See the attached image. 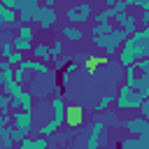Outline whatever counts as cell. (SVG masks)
Segmentation results:
<instances>
[{"label": "cell", "instance_id": "obj_23", "mask_svg": "<svg viewBox=\"0 0 149 149\" xmlns=\"http://www.w3.org/2000/svg\"><path fill=\"white\" fill-rule=\"evenodd\" d=\"M114 16H116V14H114V9H112V7H105L102 12H98V14H95V19H93V21H95V23H107V21H109V19H114Z\"/></svg>", "mask_w": 149, "mask_h": 149}, {"label": "cell", "instance_id": "obj_11", "mask_svg": "<svg viewBox=\"0 0 149 149\" xmlns=\"http://www.w3.org/2000/svg\"><path fill=\"white\" fill-rule=\"evenodd\" d=\"M81 121H84V109H81L79 105L68 107V112H65V123L72 126V128H77V126H81Z\"/></svg>", "mask_w": 149, "mask_h": 149}, {"label": "cell", "instance_id": "obj_15", "mask_svg": "<svg viewBox=\"0 0 149 149\" xmlns=\"http://www.w3.org/2000/svg\"><path fill=\"white\" fill-rule=\"evenodd\" d=\"M61 35L68 40V42H79L81 37H84V33H81V28L79 26H63V30H61Z\"/></svg>", "mask_w": 149, "mask_h": 149}, {"label": "cell", "instance_id": "obj_13", "mask_svg": "<svg viewBox=\"0 0 149 149\" xmlns=\"http://www.w3.org/2000/svg\"><path fill=\"white\" fill-rule=\"evenodd\" d=\"M21 68H23L26 72H40V74H51V68H49L47 63H40V61H28V58H23Z\"/></svg>", "mask_w": 149, "mask_h": 149}, {"label": "cell", "instance_id": "obj_27", "mask_svg": "<svg viewBox=\"0 0 149 149\" xmlns=\"http://www.w3.org/2000/svg\"><path fill=\"white\" fill-rule=\"evenodd\" d=\"M0 49H2V56L7 58L12 51H14V44H12V40H9V35L5 37V40H0Z\"/></svg>", "mask_w": 149, "mask_h": 149}, {"label": "cell", "instance_id": "obj_32", "mask_svg": "<svg viewBox=\"0 0 149 149\" xmlns=\"http://www.w3.org/2000/svg\"><path fill=\"white\" fill-rule=\"evenodd\" d=\"M140 116L149 123V98H147V100H142V105H140Z\"/></svg>", "mask_w": 149, "mask_h": 149}, {"label": "cell", "instance_id": "obj_17", "mask_svg": "<svg viewBox=\"0 0 149 149\" xmlns=\"http://www.w3.org/2000/svg\"><path fill=\"white\" fill-rule=\"evenodd\" d=\"M47 147H49L47 137H37V140L26 137V140H21V142H19V149H47Z\"/></svg>", "mask_w": 149, "mask_h": 149}, {"label": "cell", "instance_id": "obj_3", "mask_svg": "<svg viewBox=\"0 0 149 149\" xmlns=\"http://www.w3.org/2000/svg\"><path fill=\"white\" fill-rule=\"evenodd\" d=\"M33 119H35L33 112H23V109L12 114V123H14V126H12L9 130H12V140H14V142H21V140L28 137V130L33 128Z\"/></svg>", "mask_w": 149, "mask_h": 149}, {"label": "cell", "instance_id": "obj_10", "mask_svg": "<svg viewBox=\"0 0 149 149\" xmlns=\"http://www.w3.org/2000/svg\"><path fill=\"white\" fill-rule=\"evenodd\" d=\"M114 21H116V23H119V28H121V30H126V33H135V28H137V16H133L130 12L116 14V16H114Z\"/></svg>", "mask_w": 149, "mask_h": 149}, {"label": "cell", "instance_id": "obj_14", "mask_svg": "<svg viewBox=\"0 0 149 149\" xmlns=\"http://www.w3.org/2000/svg\"><path fill=\"white\" fill-rule=\"evenodd\" d=\"M33 56H35V61H40V63H47V61H51V44H33Z\"/></svg>", "mask_w": 149, "mask_h": 149}, {"label": "cell", "instance_id": "obj_41", "mask_svg": "<svg viewBox=\"0 0 149 149\" xmlns=\"http://www.w3.org/2000/svg\"><path fill=\"white\" fill-rule=\"evenodd\" d=\"M44 2H47V7H54L56 2H65V0H44Z\"/></svg>", "mask_w": 149, "mask_h": 149}, {"label": "cell", "instance_id": "obj_4", "mask_svg": "<svg viewBox=\"0 0 149 149\" xmlns=\"http://www.w3.org/2000/svg\"><path fill=\"white\" fill-rule=\"evenodd\" d=\"M142 95L135 91V88H130V86H121L119 88V93L114 95V102H116V109H121V112H128V109H140V105H142Z\"/></svg>", "mask_w": 149, "mask_h": 149}, {"label": "cell", "instance_id": "obj_21", "mask_svg": "<svg viewBox=\"0 0 149 149\" xmlns=\"http://www.w3.org/2000/svg\"><path fill=\"white\" fill-rule=\"evenodd\" d=\"M112 102H114V93H105V95L95 102V112H107Z\"/></svg>", "mask_w": 149, "mask_h": 149}, {"label": "cell", "instance_id": "obj_7", "mask_svg": "<svg viewBox=\"0 0 149 149\" xmlns=\"http://www.w3.org/2000/svg\"><path fill=\"white\" fill-rule=\"evenodd\" d=\"M33 37H35V28L28 26V23H23V26L19 28V35L12 40V44H14L16 51L26 54V51H33Z\"/></svg>", "mask_w": 149, "mask_h": 149}, {"label": "cell", "instance_id": "obj_6", "mask_svg": "<svg viewBox=\"0 0 149 149\" xmlns=\"http://www.w3.org/2000/svg\"><path fill=\"white\" fill-rule=\"evenodd\" d=\"M65 19H68L70 26L86 23V21L91 19V2L81 0V2H77L74 7H68V9H65Z\"/></svg>", "mask_w": 149, "mask_h": 149}, {"label": "cell", "instance_id": "obj_35", "mask_svg": "<svg viewBox=\"0 0 149 149\" xmlns=\"http://www.w3.org/2000/svg\"><path fill=\"white\" fill-rule=\"evenodd\" d=\"M61 54H63V42L56 40V42L51 44V58H56V56H61Z\"/></svg>", "mask_w": 149, "mask_h": 149}, {"label": "cell", "instance_id": "obj_38", "mask_svg": "<svg viewBox=\"0 0 149 149\" xmlns=\"http://www.w3.org/2000/svg\"><path fill=\"white\" fill-rule=\"evenodd\" d=\"M0 72L5 74V72H12V65L7 63V61H0Z\"/></svg>", "mask_w": 149, "mask_h": 149}, {"label": "cell", "instance_id": "obj_45", "mask_svg": "<svg viewBox=\"0 0 149 149\" xmlns=\"http://www.w3.org/2000/svg\"><path fill=\"white\" fill-rule=\"evenodd\" d=\"M147 28H149V26H147Z\"/></svg>", "mask_w": 149, "mask_h": 149}, {"label": "cell", "instance_id": "obj_20", "mask_svg": "<svg viewBox=\"0 0 149 149\" xmlns=\"http://www.w3.org/2000/svg\"><path fill=\"white\" fill-rule=\"evenodd\" d=\"M0 149H14V140H12L9 128H0Z\"/></svg>", "mask_w": 149, "mask_h": 149}, {"label": "cell", "instance_id": "obj_5", "mask_svg": "<svg viewBox=\"0 0 149 149\" xmlns=\"http://www.w3.org/2000/svg\"><path fill=\"white\" fill-rule=\"evenodd\" d=\"M33 21L37 23V28L40 30H49V28H54L56 26V21H58V14H56V9L54 7H35V12H33Z\"/></svg>", "mask_w": 149, "mask_h": 149}, {"label": "cell", "instance_id": "obj_19", "mask_svg": "<svg viewBox=\"0 0 149 149\" xmlns=\"http://www.w3.org/2000/svg\"><path fill=\"white\" fill-rule=\"evenodd\" d=\"M137 84H140V72L135 70V65H128L126 68V86L137 88Z\"/></svg>", "mask_w": 149, "mask_h": 149}, {"label": "cell", "instance_id": "obj_43", "mask_svg": "<svg viewBox=\"0 0 149 149\" xmlns=\"http://www.w3.org/2000/svg\"><path fill=\"white\" fill-rule=\"evenodd\" d=\"M2 84H5V77H2V72H0V86H2Z\"/></svg>", "mask_w": 149, "mask_h": 149}, {"label": "cell", "instance_id": "obj_44", "mask_svg": "<svg viewBox=\"0 0 149 149\" xmlns=\"http://www.w3.org/2000/svg\"><path fill=\"white\" fill-rule=\"evenodd\" d=\"M37 2H44V0H37Z\"/></svg>", "mask_w": 149, "mask_h": 149}, {"label": "cell", "instance_id": "obj_12", "mask_svg": "<svg viewBox=\"0 0 149 149\" xmlns=\"http://www.w3.org/2000/svg\"><path fill=\"white\" fill-rule=\"evenodd\" d=\"M144 126H147V121H144L142 116H130V119H126V121L121 123V128H126V130H128L130 135H135V137L144 130Z\"/></svg>", "mask_w": 149, "mask_h": 149}, {"label": "cell", "instance_id": "obj_33", "mask_svg": "<svg viewBox=\"0 0 149 149\" xmlns=\"http://www.w3.org/2000/svg\"><path fill=\"white\" fill-rule=\"evenodd\" d=\"M112 9H114V14H123V12H128V5H126L123 0H116V2L112 5Z\"/></svg>", "mask_w": 149, "mask_h": 149}, {"label": "cell", "instance_id": "obj_1", "mask_svg": "<svg viewBox=\"0 0 149 149\" xmlns=\"http://www.w3.org/2000/svg\"><path fill=\"white\" fill-rule=\"evenodd\" d=\"M140 58H149V28L133 33L126 37V42L119 49V63L121 65H135Z\"/></svg>", "mask_w": 149, "mask_h": 149}, {"label": "cell", "instance_id": "obj_31", "mask_svg": "<svg viewBox=\"0 0 149 149\" xmlns=\"http://www.w3.org/2000/svg\"><path fill=\"white\" fill-rule=\"evenodd\" d=\"M70 63V56H56L54 58V70H61L63 65H68Z\"/></svg>", "mask_w": 149, "mask_h": 149}, {"label": "cell", "instance_id": "obj_39", "mask_svg": "<svg viewBox=\"0 0 149 149\" xmlns=\"http://www.w3.org/2000/svg\"><path fill=\"white\" fill-rule=\"evenodd\" d=\"M140 23H144V28L149 26V12H142V16H140Z\"/></svg>", "mask_w": 149, "mask_h": 149}, {"label": "cell", "instance_id": "obj_24", "mask_svg": "<svg viewBox=\"0 0 149 149\" xmlns=\"http://www.w3.org/2000/svg\"><path fill=\"white\" fill-rule=\"evenodd\" d=\"M114 30V26L107 21V23H98L95 28H91V33H93V37H100V35H107V33H112Z\"/></svg>", "mask_w": 149, "mask_h": 149}, {"label": "cell", "instance_id": "obj_16", "mask_svg": "<svg viewBox=\"0 0 149 149\" xmlns=\"http://www.w3.org/2000/svg\"><path fill=\"white\" fill-rule=\"evenodd\" d=\"M2 93L9 95V98H19V95L23 93V84H19L16 79H9V81L2 84Z\"/></svg>", "mask_w": 149, "mask_h": 149}, {"label": "cell", "instance_id": "obj_42", "mask_svg": "<svg viewBox=\"0 0 149 149\" xmlns=\"http://www.w3.org/2000/svg\"><path fill=\"white\" fill-rule=\"evenodd\" d=\"M102 2H105V5H107V7H112V5H114V2H116V0H102Z\"/></svg>", "mask_w": 149, "mask_h": 149}, {"label": "cell", "instance_id": "obj_18", "mask_svg": "<svg viewBox=\"0 0 149 149\" xmlns=\"http://www.w3.org/2000/svg\"><path fill=\"white\" fill-rule=\"evenodd\" d=\"M119 149H149L140 137H135V135H130V137H123L121 142H119Z\"/></svg>", "mask_w": 149, "mask_h": 149}, {"label": "cell", "instance_id": "obj_8", "mask_svg": "<svg viewBox=\"0 0 149 149\" xmlns=\"http://www.w3.org/2000/svg\"><path fill=\"white\" fill-rule=\"evenodd\" d=\"M102 130H105V121H102V119H95V123L91 126V133H88V137H86V149H98V147H100Z\"/></svg>", "mask_w": 149, "mask_h": 149}, {"label": "cell", "instance_id": "obj_40", "mask_svg": "<svg viewBox=\"0 0 149 149\" xmlns=\"http://www.w3.org/2000/svg\"><path fill=\"white\" fill-rule=\"evenodd\" d=\"M0 5H5V7H9V9H14V7H16V2H14V0H0Z\"/></svg>", "mask_w": 149, "mask_h": 149}, {"label": "cell", "instance_id": "obj_30", "mask_svg": "<svg viewBox=\"0 0 149 149\" xmlns=\"http://www.w3.org/2000/svg\"><path fill=\"white\" fill-rule=\"evenodd\" d=\"M135 70H137L140 74H149V58H140V61L135 63Z\"/></svg>", "mask_w": 149, "mask_h": 149}, {"label": "cell", "instance_id": "obj_25", "mask_svg": "<svg viewBox=\"0 0 149 149\" xmlns=\"http://www.w3.org/2000/svg\"><path fill=\"white\" fill-rule=\"evenodd\" d=\"M102 121H105V123H109V126H114V128H121V123H123V121L116 116V112H109V109L105 112V119H102Z\"/></svg>", "mask_w": 149, "mask_h": 149}, {"label": "cell", "instance_id": "obj_9", "mask_svg": "<svg viewBox=\"0 0 149 149\" xmlns=\"http://www.w3.org/2000/svg\"><path fill=\"white\" fill-rule=\"evenodd\" d=\"M49 105H51V109H54V119L63 126L65 123V112H68V107H65V100H63V95L56 91V95L49 100Z\"/></svg>", "mask_w": 149, "mask_h": 149}, {"label": "cell", "instance_id": "obj_2", "mask_svg": "<svg viewBox=\"0 0 149 149\" xmlns=\"http://www.w3.org/2000/svg\"><path fill=\"white\" fill-rule=\"evenodd\" d=\"M126 37H128V33H126V30L114 28V30H112V33H107V35L93 37V44H95V47H100V49H105V54H107V56H112V54H116V51L121 49V44L126 42Z\"/></svg>", "mask_w": 149, "mask_h": 149}, {"label": "cell", "instance_id": "obj_26", "mask_svg": "<svg viewBox=\"0 0 149 149\" xmlns=\"http://www.w3.org/2000/svg\"><path fill=\"white\" fill-rule=\"evenodd\" d=\"M74 72H77V63H68V68L63 70V84H70Z\"/></svg>", "mask_w": 149, "mask_h": 149}, {"label": "cell", "instance_id": "obj_36", "mask_svg": "<svg viewBox=\"0 0 149 149\" xmlns=\"http://www.w3.org/2000/svg\"><path fill=\"white\" fill-rule=\"evenodd\" d=\"M0 107L7 112V109H12V98L9 95H5V93H0Z\"/></svg>", "mask_w": 149, "mask_h": 149}, {"label": "cell", "instance_id": "obj_37", "mask_svg": "<svg viewBox=\"0 0 149 149\" xmlns=\"http://www.w3.org/2000/svg\"><path fill=\"white\" fill-rule=\"evenodd\" d=\"M137 137H140V140H142V142H144V144H147V147H149V123H147V126H144V130H142V133H140V135H137Z\"/></svg>", "mask_w": 149, "mask_h": 149}, {"label": "cell", "instance_id": "obj_28", "mask_svg": "<svg viewBox=\"0 0 149 149\" xmlns=\"http://www.w3.org/2000/svg\"><path fill=\"white\" fill-rule=\"evenodd\" d=\"M5 61H7V63H9V65H21V63H23V54H21V51H16V49H14V51H12V54H9V56H7V58H5Z\"/></svg>", "mask_w": 149, "mask_h": 149}, {"label": "cell", "instance_id": "obj_22", "mask_svg": "<svg viewBox=\"0 0 149 149\" xmlns=\"http://www.w3.org/2000/svg\"><path fill=\"white\" fill-rule=\"evenodd\" d=\"M144 100L149 98V74H140V84H137V88H135Z\"/></svg>", "mask_w": 149, "mask_h": 149}, {"label": "cell", "instance_id": "obj_34", "mask_svg": "<svg viewBox=\"0 0 149 149\" xmlns=\"http://www.w3.org/2000/svg\"><path fill=\"white\" fill-rule=\"evenodd\" d=\"M19 12H21V21H30V19H33V12H35V7H21Z\"/></svg>", "mask_w": 149, "mask_h": 149}, {"label": "cell", "instance_id": "obj_29", "mask_svg": "<svg viewBox=\"0 0 149 149\" xmlns=\"http://www.w3.org/2000/svg\"><path fill=\"white\" fill-rule=\"evenodd\" d=\"M14 79H16L19 84H26V81H28V72H26L21 65H16V68H14Z\"/></svg>", "mask_w": 149, "mask_h": 149}]
</instances>
